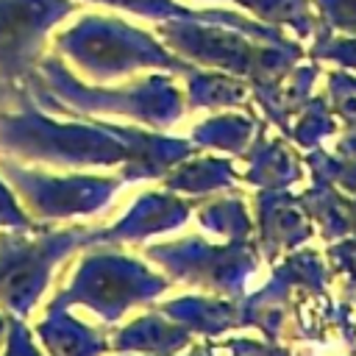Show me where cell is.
Instances as JSON below:
<instances>
[{
	"label": "cell",
	"mask_w": 356,
	"mask_h": 356,
	"mask_svg": "<svg viewBox=\"0 0 356 356\" xmlns=\"http://www.w3.org/2000/svg\"><path fill=\"white\" fill-rule=\"evenodd\" d=\"M56 47L95 78H120L134 70H186L161 39L108 14H83L56 33Z\"/></svg>",
	"instance_id": "obj_1"
},
{
	"label": "cell",
	"mask_w": 356,
	"mask_h": 356,
	"mask_svg": "<svg viewBox=\"0 0 356 356\" xmlns=\"http://www.w3.org/2000/svg\"><path fill=\"white\" fill-rule=\"evenodd\" d=\"M78 8V0H0V78L31 75L50 31Z\"/></svg>",
	"instance_id": "obj_2"
},
{
	"label": "cell",
	"mask_w": 356,
	"mask_h": 356,
	"mask_svg": "<svg viewBox=\"0 0 356 356\" xmlns=\"http://www.w3.org/2000/svg\"><path fill=\"white\" fill-rule=\"evenodd\" d=\"M42 75L47 83H53L56 89H61L64 95H70V100L81 103V106H114V108H125V111H136L142 117H156V114H172L178 106V92L172 89V83L167 81V75H150L145 83H139L136 89L128 92H92L83 89L81 83L72 81V75L56 61V58H44L42 61Z\"/></svg>",
	"instance_id": "obj_3"
},
{
	"label": "cell",
	"mask_w": 356,
	"mask_h": 356,
	"mask_svg": "<svg viewBox=\"0 0 356 356\" xmlns=\"http://www.w3.org/2000/svg\"><path fill=\"white\" fill-rule=\"evenodd\" d=\"M78 3H92V6H103V8H117L134 17H145L153 22H167V19H200V22H220V25H234V28H248L245 19H239L231 11H220V8H206V11H195L178 0H78Z\"/></svg>",
	"instance_id": "obj_4"
},
{
	"label": "cell",
	"mask_w": 356,
	"mask_h": 356,
	"mask_svg": "<svg viewBox=\"0 0 356 356\" xmlns=\"http://www.w3.org/2000/svg\"><path fill=\"white\" fill-rule=\"evenodd\" d=\"M234 3L248 6V8L259 11V14H270V11H275V8H278V0H234Z\"/></svg>",
	"instance_id": "obj_5"
},
{
	"label": "cell",
	"mask_w": 356,
	"mask_h": 356,
	"mask_svg": "<svg viewBox=\"0 0 356 356\" xmlns=\"http://www.w3.org/2000/svg\"><path fill=\"white\" fill-rule=\"evenodd\" d=\"M6 95H8V86H6V83H3V81H0V100H3V97H6Z\"/></svg>",
	"instance_id": "obj_6"
}]
</instances>
